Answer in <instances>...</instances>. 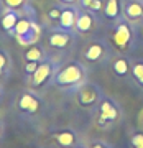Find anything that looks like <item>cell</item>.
<instances>
[{"label": "cell", "instance_id": "1", "mask_svg": "<svg viewBox=\"0 0 143 148\" xmlns=\"http://www.w3.org/2000/svg\"><path fill=\"white\" fill-rule=\"evenodd\" d=\"M87 68L81 61H69L59 66L51 84L68 94H76L87 82Z\"/></svg>", "mask_w": 143, "mask_h": 148}, {"label": "cell", "instance_id": "2", "mask_svg": "<svg viewBox=\"0 0 143 148\" xmlns=\"http://www.w3.org/2000/svg\"><path fill=\"white\" fill-rule=\"evenodd\" d=\"M112 46L115 48L118 53L130 54L137 48V32L132 27L128 20H120L115 23V27L110 33Z\"/></svg>", "mask_w": 143, "mask_h": 148}, {"label": "cell", "instance_id": "3", "mask_svg": "<svg viewBox=\"0 0 143 148\" xmlns=\"http://www.w3.org/2000/svg\"><path fill=\"white\" fill-rule=\"evenodd\" d=\"M122 117L123 112L120 104L109 95H104L97 106V127L107 130V128L114 127L115 123H118L122 120Z\"/></svg>", "mask_w": 143, "mask_h": 148}, {"label": "cell", "instance_id": "4", "mask_svg": "<svg viewBox=\"0 0 143 148\" xmlns=\"http://www.w3.org/2000/svg\"><path fill=\"white\" fill-rule=\"evenodd\" d=\"M112 48L110 45H107L104 40H92L90 43L86 45L82 49V59L89 64H101L109 61L112 56Z\"/></svg>", "mask_w": 143, "mask_h": 148}, {"label": "cell", "instance_id": "5", "mask_svg": "<svg viewBox=\"0 0 143 148\" xmlns=\"http://www.w3.org/2000/svg\"><path fill=\"white\" fill-rule=\"evenodd\" d=\"M59 66H61V63H59L58 59L48 56L44 61L40 63V66H38V69L35 71V74L28 79L30 84H31L33 87H43L44 84H51L54 74H56V71L59 69Z\"/></svg>", "mask_w": 143, "mask_h": 148}, {"label": "cell", "instance_id": "6", "mask_svg": "<svg viewBox=\"0 0 143 148\" xmlns=\"http://www.w3.org/2000/svg\"><path fill=\"white\" fill-rule=\"evenodd\" d=\"M44 102L36 92L33 90H23L18 99H16V110L20 115L25 117H35L43 110Z\"/></svg>", "mask_w": 143, "mask_h": 148}, {"label": "cell", "instance_id": "7", "mask_svg": "<svg viewBox=\"0 0 143 148\" xmlns=\"http://www.w3.org/2000/svg\"><path fill=\"white\" fill-rule=\"evenodd\" d=\"M104 90L101 89V86H97L95 82H90L87 81L82 87H81L77 92H76V97H77V104H79L82 109H97L99 102L102 101L104 97Z\"/></svg>", "mask_w": 143, "mask_h": 148}, {"label": "cell", "instance_id": "8", "mask_svg": "<svg viewBox=\"0 0 143 148\" xmlns=\"http://www.w3.org/2000/svg\"><path fill=\"white\" fill-rule=\"evenodd\" d=\"M74 33L76 32H68L61 28L51 30V33L48 35V45L54 49H66L74 41Z\"/></svg>", "mask_w": 143, "mask_h": 148}, {"label": "cell", "instance_id": "9", "mask_svg": "<svg viewBox=\"0 0 143 148\" xmlns=\"http://www.w3.org/2000/svg\"><path fill=\"white\" fill-rule=\"evenodd\" d=\"M79 10L73 5H63V12L58 20V28L61 30H68V32H74L76 28V20H77Z\"/></svg>", "mask_w": 143, "mask_h": 148}, {"label": "cell", "instance_id": "10", "mask_svg": "<svg viewBox=\"0 0 143 148\" xmlns=\"http://www.w3.org/2000/svg\"><path fill=\"white\" fill-rule=\"evenodd\" d=\"M53 140L58 143L61 148H73L76 145H79V137H77V133L74 130H71V128H63V130H58V132H54L53 135Z\"/></svg>", "mask_w": 143, "mask_h": 148}, {"label": "cell", "instance_id": "11", "mask_svg": "<svg viewBox=\"0 0 143 148\" xmlns=\"http://www.w3.org/2000/svg\"><path fill=\"white\" fill-rule=\"evenodd\" d=\"M41 35H43V27L35 20L33 27L30 28L27 33H23V35H20V36H16L15 40H16V43H18L20 46L28 48V46H31V45H36V43L40 41Z\"/></svg>", "mask_w": 143, "mask_h": 148}, {"label": "cell", "instance_id": "12", "mask_svg": "<svg viewBox=\"0 0 143 148\" xmlns=\"http://www.w3.org/2000/svg\"><path fill=\"white\" fill-rule=\"evenodd\" d=\"M20 16H21V12L12 10V8H3V13L0 16V27H2V30L5 33H8V35H13Z\"/></svg>", "mask_w": 143, "mask_h": 148}, {"label": "cell", "instance_id": "13", "mask_svg": "<svg viewBox=\"0 0 143 148\" xmlns=\"http://www.w3.org/2000/svg\"><path fill=\"white\" fill-rule=\"evenodd\" d=\"M112 73L117 77H127L132 73V58L128 54L123 56H117L112 59Z\"/></svg>", "mask_w": 143, "mask_h": 148}, {"label": "cell", "instance_id": "14", "mask_svg": "<svg viewBox=\"0 0 143 148\" xmlns=\"http://www.w3.org/2000/svg\"><path fill=\"white\" fill-rule=\"evenodd\" d=\"M123 15L130 21H143V0H127L123 5Z\"/></svg>", "mask_w": 143, "mask_h": 148}, {"label": "cell", "instance_id": "15", "mask_svg": "<svg viewBox=\"0 0 143 148\" xmlns=\"http://www.w3.org/2000/svg\"><path fill=\"white\" fill-rule=\"evenodd\" d=\"M94 13L90 10H79V15H77V20H76V33H89L92 28H94Z\"/></svg>", "mask_w": 143, "mask_h": 148}, {"label": "cell", "instance_id": "16", "mask_svg": "<svg viewBox=\"0 0 143 148\" xmlns=\"http://www.w3.org/2000/svg\"><path fill=\"white\" fill-rule=\"evenodd\" d=\"M48 58V53L46 49L41 46V45H31V46H28L25 49V53H23V59L25 61H38V63H41L44 59Z\"/></svg>", "mask_w": 143, "mask_h": 148}, {"label": "cell", "instance_id": "17", "mask_svg": "<svg viewBox=\"0 0 143 148\" xmlns=\"http://www.w3.org/2000/svg\"><path fill=\"white\" fill-rule=\"evenodd\" d=\"M10 71H12V58H10V53L0 48V81H3L10 76Z\"/></svg>", "mask_w": 143, "mask_h": 148}, {"label": "cell", "instance_id": "18", "mask_svg": "<svg viewBox=\"0 0 143 148\" xmlns=\"http://www.w3.org/2000/svg\"><path fill=\"white\" fill-rule=\"evenodd\" d=\"M132 79L140 86V89H143V59H133L132 58Z\"/></svg>", "mask_w": 143, "mask_h": 148}, {"label": "cell", "instance_id": "19", "mask_svg": "<svg viewBox=\"0 0 143 148\" xmlns=\"http://www.w3.org/2000/svg\"><path fill=\"white\" fill-rule=\"evenodd\" d=\"M104 15L109 20H117L120 16V2L118 0H107L104 7Z\"/></svg>", "mask_w": 143, "mask_h": 148}, {"label": "cell", "instance_id": "20", "mask_svg": "<svg viewBox=\"0 0 143 148\" xmlns=\"http://www.w3.org/2000/svg\"><path fill=\"white\" fill-rule=\"evenodd\" d=\"M2 5L3 8H12V10H18L23 12L28 5V0H2Z\"/></svg>", "mask_w": 143, "mask_h": 148}, {"label": "cell", "instance_id": "21", "mask_svg": "<svg viewBox=\"0 0 143 148\" xmlns=\"http://www.w3.org/2000/svg\"><path fill=\"white\" fill-rule=\"evenodd\" d=\"M130 145H132V148H143V130H138V132L132 133Z\"/></svg>", "mask_w": 143, "mask_h": 148}, {"label": "cell", "instance_id": "22", "mask_svg": "<svg viewBox=\"0 0 143 148\" xmlns=\"http://www.w3.org/2000/svg\"><path fill=\"white\" fill-rule=\"evenodd\" d=\"M38 66H40L38 61H25V68L23 69H25V76H27L28 79L35 74V71L38 69Z\"/></svg>", "mask_w": 143, "mask_h": 148}, {"label": "cell", "instance_id": "23", "mask_svg": "<svg viewBox=\"0 0 143 148\" xmlns=\"http://www.w3.org/2000/svg\"><path fill=\"white\" fill-rule=\"evenodd\" d=\"M61 12H63V5L53 7L51 10L48 12V18H49V20H56V21H58V20H59V16H61Z\"/></svg>", "mask_w": 143, "mask_h": 148}, {"label": "cell", "instance_id": "24", "mask_svg": "<svg viewBox=\"0 0 143 148\" xmlns=\"http://www.w3.org/2000/svg\"><path fill=\"white\" fill-rule=\"evenodd\" d=\"M104 7H105V3L102 0H92V3L87 10H90L92 13H99V12H104Z\"/></svg>", "mask_w": 143, "mask_h": 148}, {"label": "cell", "instance_id": "25", "mask_svg": "<svg viewBox=\"0 0 143 148\" xmlns=\"http://www.w3.org/2000/svg\"><path fill=\"white\" fill-rule=\"evenodd\" d=\"M89 148H114V147L109 145V143H105V142H94Z\"/></svg>", "mask_w": 143, "mask_h": 148}, {"label": "cell", "instance_id": "26", "mask_svg": "<svg viewBox=\"0 0 143 148\" xmlns=\"http://www.w3.org/2000/svg\"><path fill=\"white\" fill-rule=\"evenodd\" d=\"M79 3H81V7H82V8H86V10H87V8L90 7V3H92V0H79Z\"/></svg>", "mask_w": 143, "mask_h": 148}, {"label": "cell", "instance_id": "27", "mask_svg": "<svg viewBox=\"0 0 143 148\" xmlns=\"http://www.w3.org/2000/svg\"><path fill=\"white\" fill-rule=\"evenodd\" d=\"M61 3H64V5H74L76 2H79V0H59Z\"/></svg>", "mask_w": 143, "mask_h": 148}, {"label": "cell", "instance_id": "28", "mask_svg": "<svg viewBox=\"0 0 143 148\" xmlns=\"http://www.w3.org/2000/svg\"><path fill=\"white\" fill-rule=\"evenodd\" d=\"M3 133H5V127H3V122L0 120V140L3 138Z\"/></svg>", "mask_w": 143, "mask_h": 148}, {"label": "cell", "instance_id": "29", "mask_svg": "<svg viewBox=\"0 0 143 148\" xmlns=\"http://www.w3.org/2000/svg\"><path fill=\"white\" fill-rule=\"evenodd\" d=\"M3 97V86H2V82H0V99Z\"/></svg>", "mask_w": 143, "mask_h": 148}, {"label": "cell", "instance_id": "30", "mask_svg": "<svg viewBox=\"0 0 143 148\" xmlns=\"http://www.w3.org/2000/svg\"><path fill=\"white\" fill-rule=\"evenodd\" d=\"M73 148H86V147H84V145H81V143H79V145H76V147H73Z\"/></svg>", "mask_w": 143, "mask_h": 148}, {"label": "cell", "instance_id": "31", "mask_svg": "<svg viewBox=\"0 0 143 148\" xmlns=\"http://www.w3.org/2000/svg\"><path fill=\"white\" fill-rule=\"evenodd\" d=\"M0 3H2V0H0Z\"/></svg>", "mask_w": 143, "mask_h": 148}, {"label": "cell", "instance_id": "32", "mask_svg": "<svg viewBox=\"0 0 143 148\" xmlns=\"http://www.w3.org/2000/svg\"><path fill=\"white\" fill-rule=\"evenodd\" d=\"M142 122H143V120H142Z\"/></svg>", "mask_w": 143, "mask_h": 148}]
</instances>
